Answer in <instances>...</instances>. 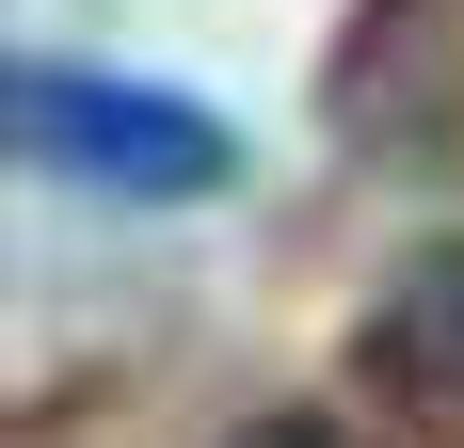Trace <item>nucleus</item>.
Wrapping results in <instances>:
<instances>
[{
  "label": "nucleus",
  "mask_w": 464,
  "mask_h": 448,
  "mask_svg": "<svg viewBox=\"0 0 464 448\" xmlns=\"http://www.w3.org/2000/svg\"><path fill=\"white\" fill-rule=\"evenodd\" d=\"M225 448H369V433H353V416H321V401H288V416H240Z\"/></svg>",
  "instance_id": "obj_3"
},
{
  "label": "nucleus",
  "mask_w": 464,
  "mask_h": 448,
  "mask_svg": "<svg viewBox=\"0 0 464 448\" xmlns=\"http://www.w3.org/2000/svg\"><path fill=\"white\" fill-rule=\"evenodd\" d=\"M0 129H16V161L64 192H129V209H208V192H240V129L225 112H192V96L160 81H112V64H64V48H33L16 81H0Z\"/></svg>",
  "instance_id": "obj_1"
},
{
  "label": "nucleus",
  "mask_w": 464,
  "mask_h": 448,
  "mask_svg": "<svg viewBox=\"0 0 464 448\" xmlns=\"http://www.w3.org/2000/svg\"><path fill=\"white\" fill-rule=\"evenodd\" d=\"M353 401L401 448H464V240H417L369 288V320H353Z\"/></svg>",
  "instance_id": "obj_2"
}]
</instances>
